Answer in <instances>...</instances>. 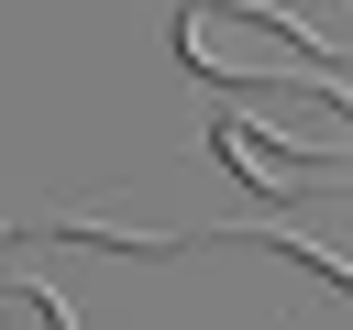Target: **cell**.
Segmentation results:
<instances>
[{"instance_id": "cell-1", "label": "cell", "mask_w": 353, "mask_h": 330, "mask_svg": "<svg viewBox=\"0 0 353 330\" xmlns=\"http://www.w3.org/2000/svg\"><path fill=\"white\" fill-rule=\"evenodd\" d=\"M176 55L210 77V88H320L331 77V44L265 0H188L176 11Z\"/></svg>"}, {"instance_id": "cell-2", "label": "cell", "mask_w": 353, "mask_h": 330, "mask_svg": "<svg viewBox=\"0 0 353 330\" xmlns=\"http://www.w3.org/2000/svg\"><path fill=\"white\" fill-rule=\"evenodd\" d=\"M210 154L265 198V209H320V198H353V154H320V143H287L265 121H221Z\"/></svg>"}, {"instance_id": "cell-3", "label": "cell", "mask_w": 353, "mask_h": 330, "mask_svg": "<svg viewBox=\"0 0 353 330\" xmlns=\"http://www.w3.org/2000/svg\"><path fill=\"white\" fill-rule=\"evenodd\" d=\"M0 330H66V297H55V286L0 275Z\"/></svg>"}, {"instance_id": "cell-4", "label": "cell", "mask_w": 353, "mask_h": 330, "mask_svg": "<svg viewBox=\"0 0 353 330\" xmlns=\"http://www.w3.org/2000/svg\"><path fill=\"white\" fill-rule=\"evenodd\" d=\"M309 99H331V110H353V55H331V77H320Z\"/></svg>"}]
</instances>
